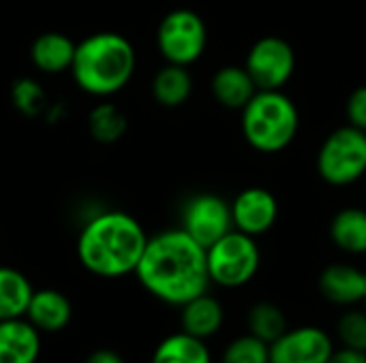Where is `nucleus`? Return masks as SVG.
<instances>
[{"label": "nucleus", "instance_id": "c85d7f7f", "mask_svg": "<svg viewBox=\"0 0 366 363\" xmlns=\"http://www.w3.org/2000/svg\"><path fill=\"white\" fill-rule=\"evenodd\" d=\"M84 363H124V359L120 357V353H116L112 349H99V351L90 353Z\"/></svg>", "mask_w": 366, "mask_h": 363}, {"label": "nucleus", "instance_id": "4468645a", "mask_svg": "<svg viewBox=\"0 0 366 363\" xmlns=\"http://www.w3.org/2000/svg\"><path fill=\"white\" fill-rule=\"evenodd\" d=\"M73 306L69 297L56 289H39L32 291L24 319L30 321L39 332H60L71 323Z\"/></svg>", "mask_w": 366, "mask_h": 363}, {"label": "nucleus", "instance_id": "5701e85b", "mask_svg": "<svg viewBox=\"0 0 366 363\" xmlns=\"http://www.w3.org/2000/svg\"><path fill=\"white\" fill-rule=\"evenodd\" d=\"M127 126L129 122L124 111L114 103H101L92 107V111L88 113V131L92 139H97L99 143L109 145L120 141L127 133Z\"/></svg>", "mask_w": 366, "mask_h": 363}, {"label": "nucleus", "instance_id": "1a4fd4ad", "mask_svg": "<svg viewBox=\"0 0 366 363\" xmlns=\"http://www.w3.org/2000/svg\"><path fill=\"white\" fill-rule=\"evenodd\" d=\"M182 231H187L199 246L208 248L234 229L232 205L212 193L195 195L182 208Z\"/></svg>", "mask_w": 366, "mask_h": 363}, {"label": "nucleus", "instance_id": "412c9836", "mask_svg": "<svg viewBox=\"0 0 366 363\" xmlns=\"http://www.w3.org/2000/svg\"><path fill=\"white\" fill-rule=\"evenodd\" d=\"M150 363H212V355L206 340L178 332L159 342Z\"/></svg>", "mask_w": 366, "mask_h": 363}, {"label": "nucleus", "instance_id": "bb28decb", "mask_svg": "<svg viewBox=\"0 0 366 363\" xmlns=\"http://www.w3.org/2000/svg\"><path fill=\"white\" fill-rule=\"evenodd\" d=\"M345 116H347V124L366 131V86L356 88L345 105Z\"/></svg>", "mask_w": 366, "mask_h": 363}, {"label": "nucleus", "instance_id": "7ed1b4c3", "mask_svg": "<svg viewBox=\"0 0 366 363\" xmlns=\"http://www.w3.org/2000/svg\"><path fill=\"white\" fill-rule=\"evenodd\" d=\"M137 68L133 43L120 32H94L75 45L71 75L77 88L90 96L107 98L122 92Z\"/></svg>", "mask_w": 366, "mask_h": 363}, {"label": "nucleus", "instance_id": "f03ea898", "mask_svg": "<svg viewBox=\"0 0 366 363\" xmlns=\"http://www.w3.org/2000/svg\"><path fill=\"white\" fill-rule=\"evenodd\" d=\"M148 244L142 223L120 210L92 216L77 235V259L81 267L99 278H122L135 274Z\"/></svg>", "mask_w": 366, "mask_h": 363}, {"label": "nucleus", "instance_id": "4be33fe9", "mask_svg": "<svg viewBox=\"0 0 366 363\" xmlns=\"http://www.w3.org/2000/svg\"><path fill=\"white\" fill-rule=\"evenodd\" d=\"M287 315L281 306L274 302H257L247 312V329L251 336L264 340L266 344H272L277 338H281L287 332Z\"/></svg>", "mask_w": 366, "mask_h": 363}, {"label": "nucleus", "instance_id": "393cba45", "mask_svg": "<svg viewBox=\"0 0 366 363\" xmlns=\"http://www.w3.org/2000/svg\"><path fill=\"white\" fill-rule=\"evenodd\" d=\"M11 103L26 118H36L47 111V94L32 77H21L11 86Z\"/></svg>", "mask_w": 366, "mask_h": 363}, {"label": "nucleus", "instance_id": "6ab92c4d", "mask_svg": "<svg viewBox=\"0 0 366 363\" xmlns=\"http://www.w3.org/2000/svg\"><path fill=\"white\" fill-rule=\"evenodd\" d=\"M193 92V77L189 73V66L169 64L161 66L157 75L152 77V96L161 107L174 109L189 101Z\"/></svg>", "mask_w": 366, "mask_h": 363}, {"label": "nucleus", "instance_id": "f3484780", "mask_svg": "<svg viewBox=\"0 0 366 363\" xmlns=\"http://www.w3.org/2000/svg\"><path fill=\"white\" fill-rule=\"evenodd\" d=\"M210 90L219 105H223L227 109H238V111L257 92L249 71L244 66H236V64L221 66L210 81Z\"/></svg>", "mask_w": 366, "mask_h": 363}, {"label": "nucleus", "instance_id": "6e6552de", "mask_svg": "<svg viewBox=\"0 0 366 363\" xmlns=\"http://www.w3.org/2000/svg\"><path fill=\"white\" fill-rule=\"evenodd\" d=\"M257 90H283L296 71V51L281 36L257 39L244 60Z\"/></svg>", "mask_w": 366, "mask_h": 363}, {"label": "nucleus", "instance_id": "dca6fc26", "mask_svg": "<svg viewBox=\"0 0 366 363\" xmlns=\"http://www.w3.org/2000/svg\"><path fill=\"white\" fill-rule=\"evenodd\" d=\"M75 45L77 43L62 32H43L30 45V60L41 73L58 75L71 68Z\"/></svg>", "mask_w": 366, "mask_h": 363}, {"label": "nucleus", "instance_id": "aec40b11", "mask_svg": "<svg viewBox=\"0 0 366 363\" xmlns=\"http://www.w3.org/2000/svg\"><path fill=\"white\" fill-rule=\"evenodd\" d=\"M32 291L30 280L19 270L0 265V321L24 317Z\"/></svg>", "mask_w": 366, "mask_h": 363}, {"label": "nucleus", "instance_id": "cd10ccee", "mask_svg": "<svg viewBox=\"0 0 366 363\" xmlns=\"http://www.w3.org/2000/svg\"><path fill=\"white\" fill-rule=\"evenodd\" d=\"M326 363H366V353L362 351H354V349H345L339 347L332 351L330 359Z\"/></svg>", "mask_w": 366, "mask_h": 363}, {"label": "nucleus", "instance_id": "a878e982", "mask_svg": "<svg viewBox=\"0 0 366 363\" xmlns=\"http://www.w3.org/2000/svg\"><path fill=\"white\" fill-rule=\"evenodd\" d=\"M221 363H270V344L247 332L225 347Z\"/></svg>", "mask_w": 366, "mask_h": 363}, {"label": "nucleus", "instance_id": "f257e3e1", "mask_svg": "<svg viewBox=\"0 0 366 363\" xmlns=\"http://www.w3.org/2000/svg\"><path fill=\"white\" fill-rule=\"evenodd\" d=\"M135 276L152 297L180 308L210 287L206 248L180 227L161 231L148 237Z\"/></svg>", "mask_w": 366, "mask_h": 363}, {"label": "nucleus", "instance_id": "20e7f679", "mask_svg": "<svg viewBox=\"0 0 366 363\" xmlns=\"http://www.w3.org/2000/svg\"><path fill=\"white\" fill-rule=\"evenodd\" d=\"M240 113L247 143L262 154L283 152L300 131V111L283 90H257Z\"/></svg>", "mask_w": 366, "mask_h": 363}, {"label": "nucleus", "instance_id": "423d86ee", "mask_svg": "<svg viewBox=\"0 0 366 363\" xmlns=\"http://www.w3.org/2000/svg\"><path fill=\"white\" fill-rule=\"evenodd\" d=\"M317 173L330 186H350L366 173V131L345 124L317 152Z\"/></svg>", "mask_w": 366, "mask_h": 363}, {"label": "nucleus", "instance_id": "9d476101", "mask_svg": "<svg viewBox=\"0 0 366 363\" xmlns=\"http://www.w3.org/2000/svg\"><path fill=\"white\" fill-rule=\"evenodd\" d=\"M335 349V336L317 325L287 327L270 344V363H326Z\"/></svg>", "mask_w": 366, "mask_h": 363}, {"label": "nucleus", "instance_id": "f8f14e48", "mask_svg": "<svg viewBox=\"0 0 366 363\" xmlns=\"http://www.w3.org/2000/svg\"><path fill=\"white\" fill-rule=\"evenodd\" d=\"M317 287L322 297L339 308L362 306L366 297V272L352 263H332L320 274Z\"/></svg>", "mask_w": 366, "mask_h": 363}, {"label": "nucleus", "instance_id": "0eeeda50", "mask_svg": "<svg viewBox=\"0 0 366 363\" xmlns=\"http://www.w3.org/2000/svg\"><path fill=\"white\" fill-rule=\"evenodd\" d=\"M208 45V28L199 13L191 9L169 11L157 28V47L165 62L191 66Z\"/></svg>", "mask_w": 366, "mask_h": 363}, {"label": "nucleus", "instance_id": "39448f33", "mask_svg": "<svg viewBox=\"0 0 366 363\" xmlns=\"http://www.w3.org/2000/svg\"><path fill=\"white\" fill-rule=\"evenodd\" d=\"M206 265L210 285L221 289H240L259 272L262 252L255 237L232 229L206 248Z\"/></svg>", "mask_w": 366, "mask_h": 363}, {"label": "nucleus", "instance_id": "ddd939ff", "mask_svg": "<svg viewBox=\"0 0 366 363\" xmlns=\"http://www.w3.org/2000/svg\"><path fill=\"white\" fill-rule=\"evenodd\" d=\"M41 355V332L26 321H0V363H36Z\"/></svg>", "mask_w": 366, "mask_h": 363}, {"label": "nucleus", "instance_id": "2eb2a0df", "mask_svg": "<svg viewBox=\"0 0 366 363\" xmlns=\"http://www.w3.org/2000/svg\"><path fill=\"white\" fill-rule=\"evenodd\" d=\"M223 323H225V310L221 302L208 291L180 306V325H182L180 332L193 338L208 342L221 332Z\"/></svg>", "mask_w": 366, "mask_h": 363}, {"label": "nucleus", "instance_id": "c756f323", "mask_svg": "<svg viewBox=\"0 0 366 363\" xmlns=\"http://www.w3.org/2000/svg\"><path fill=\"white\" fill-rule=\"evenodd\" d=\"M362 308H365V312H366V297H365V302H362Z\"/></svg>", "mask_w": 366, "mask_h": 363}, {"label": "nucleus", "instance_id": "a211bd4d", "mask_svg": "<svg viewBox=\"0 0 366 363\" xmlns=\"http://www.w3.org/2000/svg\"><path fill=\"white\" fill-rule=\"evenodd\" d=\"M332 244L352 257L366 255V210L343 208L330 220Z\"/></svg>", "mask_w": 366, "mask_h": 363}, {"label": "nucleus", "instance_id": "9b49d317", "mask_svg": "<svg viewBox=\"0 0 366 363\" xmlns=\"http://www.w3.org/2000/svg\"><path fill=\"white\" fill-rule=\"evenodd\" d=\"M232 205V223L236 231H242L251 237L268 233L279 218L277 197L262 186L244 188L236 195Z\"/></svg>", "mask_w": 366, "mask_h": 363}, {"label": "nucleus", "instance_id": "b1692460", "mask_svg": "<svg viewBox=\"0 0 366 363\" xmlns=\"http://www.w3.org/2000/svg\"><path fill=\"white\" fill-rule=\"evenodd\" d=\"M335 340L345 349L366 353V312L362 306L343 308L335 325Z\"/></svg>", "mask_w": 366, "mask_h": 363}]
</instances>
